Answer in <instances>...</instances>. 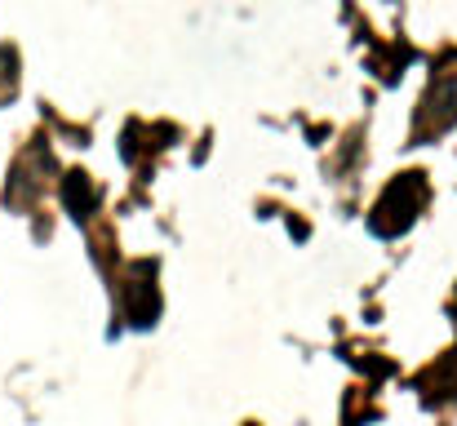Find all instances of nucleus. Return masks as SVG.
Wrapping results in <instances>:
<instances>
[{
  "label": "nucleus",
  "instance_id": "1",
  "mask_svg": "<svg viewBox=\"0 0 457 426\" xmlns=\"http://www.w3.org/2000/svg\"><path fill=\"white\" fill-rule=\"evenodd\" d=\"M422 205H427V173H422V169L395 173V178L386 182V191L378 196L373 213H369V227H373V236H382V240H395V236H404V231L418 222Z\"/></svg>",
  "mask_w": 457,
  "mask_h": 426
},
{
  "label": "nucleus",
  "instance_id": "2",
  "mask_svg": "<svg viewBox=\"0 0 457 426\" xmlns=\"http://www.w3.org/2000/svg\"><path fill=\"white\" fill-rule=\"evenodd\" d=\"M125 315H129V329H152L155 324V315H160V293H155L152 280H129Z\"/></svg>",
  "mask_w": 457,
  "mask_h": 426
},
{
  "label": "nucleus",
  "instance_id": "3",
  "mask_svg": "<svg viewBox=\"0 0 457 426\" xmlns=\"http://www.w3.org/2000/svg\"><path fill=\"white\" fill-rule=\"evenodd\" d=\"M62 205H67V213H71L76 222H85V218L98 209V187L76 169V173H67V178H62Z\"/></svg>",
  "mask_w": 457,
  "mask_h": 426
},
{
  "label": "nucleus",
  "instance_id": "4",
  "mask_svg": "<svg viewBox=\"0 0 457 426\" xmlns=\"http://www.w3.org/2000/svg\"><path fill=\"white\" fill-rule=\"evenodd\" d=\"M427 107H431V116H436L440 125L457 121V76H445V80H436V89H431Z\"/></svg>",
  "mask_w": 457,
  "mask_h": 426
},
{
  "label": "nucleus",
  "instance_id": "5",
  "mask_svg": "<svg viewBox=\"0 0 457 426\" xmlns=\"http://www.w3.org/2000/svg\"><path fill=\"white\" fill-rule=\"evenodd\" d=\"M245 426H258V422H245Z\"/></svg>",
  "mask_w": 457,
  "mask_h": 426
}]
</instances>
